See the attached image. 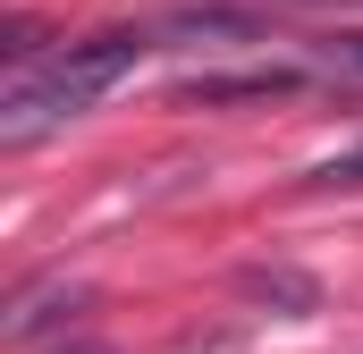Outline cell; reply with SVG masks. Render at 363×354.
Wrapping results in <instances>:
<instances>
[{
    "label": "cell",
    "mask_w": 363,
    "mask_h": 354,
    "mask_svg": "<svg viewBox=\"0 0 363 354\" xmlns=\"http://www.w3.org/2000/svg\"><path fill=\"white\" fill-rule=\"evenodd\" d=\"M144 51H152V34H144V25H110V34H85V42H68L60 59L26 68L17 85L0 93V152H26V144H43L51 127L85 118V110H93L110 85H118V76H127Z\"/></svg>",
    "instance_id": "cell-1"
},
{
    "label": "cell",
    "mask_w": 363,
    "mask_h": 354,
    "mask_svg": "<svg viewBox=\"0 0 363 354\" xmlns=\"http://www.w3.org/2000/svg\"><path fill=\"white\" fill-rule=\"evenodd\" d=\"M271 93H296V68H254V76H194L186 101H271Z\"/></svg>",
    "instance_id": "cell-2"
},
{
    "label": "cell",
    "mask_w": 363,
    "mask_h": 354,
    "mask_svg": "<svg viewBox=\"0 0 363 354\" xmlns=\"http://www.w3.org/2000/svg\"><path fill=\"white\" fill-rule=\"evenodd\" d=\"M321 185H363V144L347 152V161H330V169H321Z\"/></svg>",
    "instance_id": "cell-3"
},
{
    "label": "cell",
    "mask_w": 363,
    "mask_h": 354,
    "mask_svg": "<svg viewBox=\"0 0 363 354\" xmlns=\"http://www.w3.org/2000/svg\"><path fill=\"white\" fill-rule=\"evenodd\" d=\"M330 59H338V68H355V76H363V34H338V42H330Z\"/></svg>",
    "instance_id": "cell-4"
},
{
    "label": "cell",
    "mask_w": 363,
    "mask_h": 354,
    "mask_svg": "<svg viewBox=\"0 0 363 354\" xmlns=\"http://www.w3.org/2000/svg\"><path fill=\"white\" fill-rule=\"evenodd\" d=\"M279 8H355V0H279Z\"/></svg>",
    "instance_id": "cell-5"
},
{
    "label": "cell",
    "mask_w": 363,
    "mask_h": 354,
    "mask_svg": "<svg viewBox=\"0 0 363 354\" xmlns=\"http://www.w3.org/2000/svg\"><path fill=\"white\" fill-rule=\"evenodd\" d=\"M68 354H101V346H68Z\"/></svg>",
    "instance_id": "cell-6"
}]
</instances>
